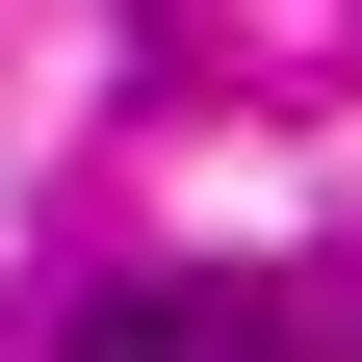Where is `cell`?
<instances>
[{"label": "cell", "instance_id": "6da1fadb", "mask_svg": "<svg viewBox=\"0 0 362 362\" xmlns=\"http://www.w3.org/2000/svg\"><path fill=\"white\" fill-rule=\"evenodd\" d=\"M78 362H285V337H259L233 285H104V310H78Z\"/></svg>", "mask_w": 362, "mask_h": 362}]
</instances>
